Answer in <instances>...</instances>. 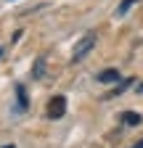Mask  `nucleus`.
<instances>
[{"mask_svg":"<svg viewBox=\"0 0 143 148\" xmlns=\"http://www.w3.org/2000/svg\"><path fill=\"white\" fill-rule=\"evenodd\" d=\"M98 82H103V85L119 82V71L117 69H103V71H98Z\"/></svg>","mask_w":143,"mask_h":148,"instance_id":"obj_5","label":"nucleus"},{"mask_svg":"<svg viewBox=\"0 0 143 148\" xmlns=\"http://www.w3.org/2000/svg\"><path fill=\"white\" fill-rule=\"evenodd\" d=\"M43 74H45V58H37V64L32 66V77H34V79H40Z\"/></svg>","mask_w":143,"mask_h":148,"instance_id":"obj_7","label":"nucleus"},{"mask_svg":"<svg viewBox=\"0 0 143 148\" xmlns=\"http://www.w3.org/2000/svg\"><path fill=\"white\" fill-rule=\"evenodd\" d=\"M66 114V95H53L48 101V108H45V116L48 119H61Z\"/></svg>","mask_w":143,"mask_h":148,"instance_id":"obj_2","label":"nucleus"},{"mask_svg":"<svg viewBox=\"0 0 143 148\" xmlns=\"http://www.w3.org/2000/svg\"><path fill=\"white\" fill-rule=\"evenodd\" d=\"M133 148H143V140H140V143H135V145H133Z\"/></svg>","mask_w":143,"mask_h":148,"instance_id":"obj_10","label":"nucleus"},{"mask_svg":"<svg viewBox=\"0 0 143 148\" xmlns=\"http://www.w3.org/2000/svg\"><path fill=\"white\" fill-rule=\"evenodd\" d=\"M119 119H122V124H127V127H138L143 122V116L138 114V111H122Z\"/></svg>","mask_w":143,"mask_h":148,"instance_id":"obj_4","label":"nucleus"},{"mask_svg":"<svg viewBox=\"0 0 143 148\" xmlns=\"http://www.w3.org/2000/svg\"><path fill=\"white\" fill-rule=\"evenodd\" d=\"M135 90H138V92H143V82H140V85H135Z\"/></svg>","mask_w":143,"mask_h":148,"instance_id":"obj_9","label":"nucleus"},{"mask_svg":"<svg viewBox=\"0 0 143 148\" xmlns=\"http://www.w3.org/2000/svg\"><path fill=\"white\" fill-rule=\"evenodd\" d=\"M93 48H96V34H93V32H87V34L82 37V40L74 45V53H72V61H74V64H77V61H82V58H85V56L90 53Z\"/></svg>","mask_w":143,"mask_h":148,"instance_id":"obj_1","label":"nucleus"},{"mask_svg":"<svg viewBox=\"0 0 143 148\" xmlns=\"http://www.w3.org/2000/svg\"><path fill=\"white\" fill-rule=\"evenodd\" d=\"M16 95H19V108L24 111V108L29 106V101H27V90H24V85H16Z\"/></svg>","mask_w":143,"mask_h":148,"instance_id":"obj_6","label":"nucleus"},{"mask_svg":"<svg viewBox=\"0 0 143 148\" xmlns=\"http://www.w3.org/2000/svg\"><path fill=\"white\" fill-rule=\"evenodd\" d=\"M3 148H16V145H3Z\"/></svg>","mask_w":143,"mask_h":148,"instance_id":"obj_11","label":"nucleus"},{"mask_svg":"<svg viewBox=\"0 0 143 148\" xmlns=\"http://www.w3.org/2000/svg\"><path fill=\"white\" fill-rule=\"evenodd\" d=\"M127 87H133V77H127V79H122V82H117V87L111 90V92H106L103 95V101H111V98H117V95H122Z\"/></svg>","mask_w":143,"mask_h":148,"instance_id":"obj_3","label":"nucleus"},{"mask_svg":"<svg viewBox=\"0 0 143 148\" xmlns=\"http://www.w3.org/2000/svg\"><path fill=\"white\" fill-rule=\"evenodd\" d=\"M135 3H140V0H122V3H119V8H117V13H119V16H124V13H127Z\"/></svg>","mask_w":143,"mask_h":148,"instance_id":"obj_8","label":"nucleus"}]
</instances>
